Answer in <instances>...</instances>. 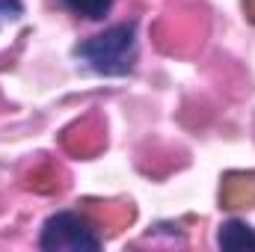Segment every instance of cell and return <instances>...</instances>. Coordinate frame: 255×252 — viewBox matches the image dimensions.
Returning <instances> with one entry per match:
<instances>
[{
    "instance_id": "1",
    "label": "cell",
    "mask_w": 255,
    "mask_h": 252,
    "mask_svg": "<svg viewBox=\"0 0 255 252\" xmlns=\"http://www.w3.org/2000/svg\"><path fill=\"white\" fill-rule=\"evenodd\" d=\"M74 57L104 77H125L136 65V21H122L74 45Z\"/></svg>"
},
{
    "instance_id": "2",
    "label": "cell",
    "mask_w": 255,
    "mask_h": 252,
    "mask_svg": "<svg viewBox=\"0 0 255 252\" xmlns=\"http://www.w3.org/2000/svg\"><path fill=\"white\" fill-rule=\"evenodd\" d=\"M39 247L45 252H95L101 250V238H98L95 226L89 223V217H83L77 211H57L45 220Z\"/></svg>"
},
{
    "instance_id": "3",
    "label": "cell",
    "mask_w": 255,
    "mask_h": 252,
    "mask_svg": "<svg viewBox=\"0 0 255 252\" xmlns=\"http://www.w3.org/2000/svg\"><path fill=\"white\" fill-rule=\"evenodd\" d=\"M217 244H220V250H232V252L255 250V229L247 226V223H241V220H229V223L220 226Z\"/></svg>"
},
{
    "instance_id": "4",
    "label": "cell",
    "mask_w": 255,
    "mask_h": 252,
    "mask_svg": "<svg viewBox=\"0 0 255 252\" xmlns=\"http://www.w3.org/2000/svg\"><path fill=\"white\" fill-rule=\"evenodd\" d=\"M60 3L68 12H74V15L86 18V21H101L113 9V0H60Z\"/></svg>"
},
{
    "instance_id": "5",
    "label": "cell",
    "mask_w": 255,
    "mask_h": 252,
    "mask_svg": "<svg viewBox=\"0 0 255 252\" xmlns=\"http://www.w3.org/2000/svg\"><path fill=\"white\" fill-rule=\"evenodd\" d=\"M21 12H24V6H21V0H0V15H6V18H21Z\"/></svg>"
},
{
    "instance_id": "6",
    "label": "cell",
    "mask_w": 255,
    "mask_h": 252,
    "mask_svg": "<svg viewBox=\"0 0 255 252\" xmlns=\"http://www.w3.org/2000/svg\"><path fill=\"white\" fill-rule=\"evenodd\" d=\"M244 6H247V12H250V18L255 21V0H244Z\"/></svg>"
}]
</instances>
